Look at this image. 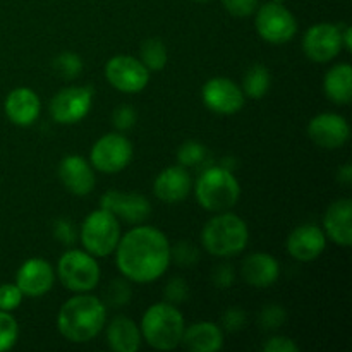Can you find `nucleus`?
Listing matches in <instances>:
<instances>
[{"label":"nucleus","mask_w":352,"mask_h":352,"mask_svg":"<svg viewBox=\"0 0 352 352\" xmlns=\"http://www.w3.org/2000/svg\"><path fill=\"white\" fill-rule=\"evenodd\" d=\"M113 253L119 272L133 284H151L170 267L167 236L157 227L143 223L120 236Z\"/></svg>","instance_id":"nucleus-1"},{"label":"nucleus","mask_w":352,"mask_h":352,"mask_svg":"<svg viewBox=\"0 0 352 352\" xmlns=\"http://www.w3.org/2000/svg\"><path fill=\"white\" fill-rule=\"evenodd\" d=\"M105 322V302L88 292H79L58 309L57 330L69 342L86 344L102 333Z\"/></svg>","instance_id":"nucleus-2"},{"label":"nucleus","mask_w":352,"mask_h":352,"mask_svg":"<svg viewBox=\"0 0 352 352\" xmlns=\"http://www.w3.org/2000/svg\"><path fill=\"white\" fill-rule=\"evenodd\" d=\"M250 241L248 223L239 215L229 212L217 213L201 230V244L212 256L230 258L243 253Z\"/></svg>","instance_id":"nucleus-3"},{"label":"nucleus","mask_w":352,"mask_h":352,"mask_svg":"<svg viewBox=\"0 0 352 352\" xmlns=\"http://www.w3.org/2000/svg\"><path fill=\"white\" fill-rule=\"evenodd\" d=\"M192 189L198 205L212 213L229 212L241 198L239 181L232 170L222 165L205 168L198 175Z\"/></svg>","instance_id":"nucleus-4"},{"label":"nucleus","mask_w":352,"mask_h":352,"mask_svg":"<svg viewBox=\"0 0 352 352\" xmlns=\"http://www.w3.org/2000/svg\"><path fill=\"white\" fill-rule=\"evenodd\" d=\"M186 323L177 306L170 302H155L141 318V337L157 351H172L181 346Z\"/></svg>","instance_id":"nucleus-5"},{"label":"nucleus","mask_w":352,"mask_h":352,"mask_svg":"<svg viewBox=\"0 0 352 352\" xmlns=\"http://www.w3.org/2000/svg\"><path fill=\"white\" fill-rule=\"evenodd\" d=\"M120 236V220L105 208L89 213L79 229V241L82 248L95 258H107L113 254Z\"/></svg>","instance_id":"nucleus-6"},{"label":"nucleus","mask_w":352,"mask_h":352,"mask_svg":"<svg viewBox=\"0 0 352 352\" xmlns=\"http://www.w3.org/2000/svg\"><path fill=\"white\" fill-rule=\"evenodd\" d=\"M55 275L67 291L89 292L98 285L100 267L93 254L85 250H67L57 261Z\"/></svg>","instance_id":"nucleus-7"},{"label":"nucleus","mask_w":352,"mask_h":352,"mask_svg":"<svg viewBox=\"0 0 352 352\" xmlns=\"http://www.w3.org/2000/svg\"><path fill=\"white\" fill-rule=\"evenodd\" d=\"M254 26L258 34L272 45L289 43L298 33V21L294 14L284 3L274 0L258 7Z\"/></svg>","instance_id":"nucleus-8"},{"label":"nucleus","mask_w":352,"mask_h":352,"mask_svg":"<svg viewBox=\"0 0 352 352\" xmlns=\"http://www.w3.org/2000/svg\"><path fill=\"white\" fill-rule=\"evenodd\" d=\"M133 160V143L122 133H110L100 138L89 151V164L102 174H119Z\"/></svg>","instance_id":"nucleus-9"},{"label":"nucleus","mask_w":352,"mask_h":352,"mask_svg":"<svg viewBox=\"0 0 352 352\" xmlns=\"http://www.w3.org/2000/svg\"><path fill=\"white\" fill-rule=\"evenodd\" d=\"M105 78L117 91L136 95L150 82V71L140 58L131 55H116L105 64Z\"/></svg>","instance_id":"nucleus-10"},{"label":"nucleus","mask_w":352,"mask_h":352,"mask_svg":"<svg viewBox=\"0 0 352 352\" xmlns=\"http://www.w3.org/2000/svg\"><path fill=\"white\" fill-rule=\"evenodd\" d=\"M93 105V88L67 86L55 93L50 102L52 119L62 126H72L85 119Z\"/></svg>","instance_id":"nucleus-11"},{"label":"nucleus","mask_w":352,"mask_h":352,"mask_svg":"<svg viewBox=\"0 0 352 352\" xmlns=\"http://www.w3.org/2000/svg\"><path fill=\"white\" fill-rule=\"evenodd\" d=\"M201 100L208 110L219 116H234L241 112L246 102L241 86L229 78H212L203 85Z\"/></svg>","instance_id":"nucleus-12"},{"label":"nucleus","mask_w":352,"mask_h":352,"mask_svg":"<svg viewBox=\"0 0 352 352\" xmlns=\"http://www.w3.org/2000/svg\"><path fill=\"white\" fill-rule=\"evenodd\" d=\"M302 52L316 64H327L342 52L340 26L332 23H318L302 36Z\"/></svg>","instance_id":"nucleus-13"},{"label":"nucleus","mask_w":352,"mask_h":352,"mask_svg":"<svg viewBox=\"0 0 352 352\" xmlns=\"http://www.w3.org/2000/svg\"><path fill=\"white\" fill-rule=\"evenodd\" d=\"M100 208L109 210L129 226H140L151 215V203L140 192L107 191L100 198Z\"/></svg>","instance_id":"nucleus-14"},{"label":"nucleus","mask_w":352,"mask_h":352,"mask_svg":"<svg viewBox=\"0 0 352 352\" xmlns=\"http://www.w3.org/2000/svg\"><path fill=\"white\" fill-rule=\"evenodd\" d=\"M308 136L320 148L337 150L349 141L351 126L346 117L333 112H323L309 120Z\"/></svg>","instance_id":"nucleus-15"},{"label":"nucleus","mask_w":352,"mask_h":352,"mask_svg":"<svg viewBox=\"0 0 352 352\" xmlns=\"http://www.w3.org/2000/svg\"><path fill=\"white\" fill-rule=\"evenodd\" d=\"M55 284V270L43 258H30L16 274V285L26 298H41L52 291Z\"/></svg>","instance_id":"nucleus-16"},{"label":"nucleus","mask_w":352,"mask_h":352,"mask_svg":"<svg viewBox=\"0 0 352 352\" xmlns=\"http://www.w3.org/2000/svg\"><path fill=\"white\" fill-rule=\"evenodd\" d=\"M327 248V236L316 223H302L287 237V251L294 260L309 263L318 260Z\"/></svg>","instance_id":"nucleus-17"},{"label":"nucleus","mask_w":352,"mask_h":352,"mask_svg":"<svg viewBox=\"0 0 352 352\" xmlns=\"http://www.w3.org/2000/svg\"><path fill=\"white\" fill-rule=\"evenodd\" d=\"M58 179L74 196H88L95 189V168L81 155H67L58 164Z\"/></svg>","instance_id":"nucleus-18"},{"label":"nucleus","mask_w":352,"mask_h":352,"mask_svg":"<svg viewBox=\"0 0 352 352\" xmlns=\"http://www.w3.org/2000/svg\"><path fill=\"white\" fill-rule=\"evenodd\" d=\"M192 189V179L188 168L182 165H170L155 177L153 192L165 205H177L189 196Z\"/></svg>","instance_id":"nucleus-19"},{"label":"nucleus","mask_w":352,"mask_h":352,"mask_svg":"<svg viewBox=\"0 0 352 352\" xmlns=\"http://www.w3.org/2000/svg\"><path fill=\"white\" fill-rule=\"evenodd\" d=\"M7 119L19 127L33 126L41 112V102L36 91L26 86H19L9 91L3 102Z\"/></svg>","instance_id":"nucleus-20"},{"label":"nucleus","mask_w":352,"mask_h":352,"mask_svg":"<svg viewBox=\"0 0 352 352\" xmlns=\"http://www.w3.org/2000/svg\"><path fill=\"white\" fill-rule=\"evenodd\" d=\"M323 232L340 248L352 246V201L349 198L336 199L323 215Z\"/></svg>","instance_id":"nucleus-21"},{"label":"nucleus","mask_w":352,"mask_h":352,"mask_svg":"<svg viewBox=\"0 0 352 352\" xmlns=\"http://www.w3.org/2000/svg\"><path fill=\"white\" fill-rule=\"evenodd\" d=\"M241 277L250 287L268 289L280 277V265L268 253H251L241 263Z\"/></svg>","instance_id":"nucleus-22"},{"label":"nucleus","mask_w":352,"mask_h":352,"mask_svg":"<svg viewBox=\"0 0 352 352\" xmlns=\"http://www.w3.org/2000/svg\"><path fill=\"white\" fill-rule=\"evenodd\" d=\"M181 344L191 352H219L223 347V332L213 322H196L186 327Z\"/></svg>","instance_id":"nucleus-23"},{"label":"nucleus","mask_w":352,"mask_h":352,"mask_svg":"<svg viewBox=\"0 0 352 352\" xmlns=\"http://www.w3.org/2000/svg\"><path fill=\"white\" fill-rule=\"evenodd\" d=\"M107 342L116 352H138L143 344L140 325L127 316H116L107 327Z\"/></svg>","instance_id":"nucleus-24"},{"label":"nucleus","mask_w":352,"mask_h":352,"mask_svg":"<svg viewBox=\"0 0 352 352\" xmlns=\"http://www.w3.org/2000/svg\"><path fill=\"white\" fill-rule=\"evenodd\" d=\"M323 93L336 105H349L352 100V67L349 62L336 64L323 78Z\"/></svg>","instance_id":"nucleus-25"},{"label":"nucleus","mask_w":352,"mask_h":352,"mask_svg":"<svg viewBox=\"0 0 352 352\" xmlns=\"http://www.w3.org/2000/svg\"><path fill=\"white\" fill-rule=\"evenodd\" d=\"M270 71H268L263 64H254L251 65L246 71V74H244L243 88L241 89H243L244 96H248V98L260 100L267 95L268 89H270Z\"/></svg>","instance_id":"nucleus-26"},{"label":"nucleus","mask_w":352,"mask_h":352,"mask_svg":"<svg viewBox=\"0 0 352 352\" xmlns=\"http://www.w3.org/2000/svg\"><path fill=\"white\" fill-rule=\"evenodd\" d=\"M140 60L143 62V65L150 72H157L165 69V65L168 62V52L164 41L158 40V38H148V40H144L140 48Z\"/></svg>","instance_id":"nucleus-27"},{"label":"nucleus","mask_w":352,"mask_h":352,"mask_svg":"<svg viewBox=\"0 0 352 352\" xmlns=\"http://www.w3.org/2000/svg\"><path fill=\"white\" fill-rule=\"evenodd\" d=\"M206 158H208V150H206L205 144L199 143V141H184L177 150L179 165H182V167L186 168L199 167L201 164H205Z\"/></svg>","instance_id":"nucleus-28"},{"label":"nucleus","mask_w":352,"mask_h":352,"mask_svg":"<svg viewBox=\"0 0 352 352\" xmlns=\"http://www.w3.org/2000/svg\"><path fill=\"white\" fill-rule=\"evenodd\" d=\"M52 65H54V71L60 78L67 79V81H72L78 76H81L82 67H85L82 58L78 54H74V52H62V54H58L54 58V62H52Z\"/></svg>","instance_id":"nucleus-29"},{"label":"nucleus","mask_w":352,"mask_h":352,"mask_svg":"<svg viewBox=\"0 0 352 352\" xmlns=\"http://www.w3.org/2000/svg\"><path fill=\"white\" fill-rule=\"evenodd\" d=\"M131 296H133V291H131L129 280L127 278H116L107 285L102 301L105 302V306L109 305L112 308H120V306L129 302Z\"/></svg>","instance_id":"nucleus-30"},{"label":"nucleus","mask_w":352,"mask_h":352,"mask_svg":"<svg viewBox=\"0 0 352 352\" xmlns=\"http://www.w3.org/2000/svg\"><path fill=\"white\" fill-rule=\"evenodd\" d=\"M19 339V325L10 311L0 309V352L12 349Z\"/></svg>","instance_id":"nucleus-31"},{"label":"nucleus","mask_w":352,"mask_h":352,"mask_svg":"<svg viewBox=\"0 0 352 352\" xmlns=\"http://www.w3.org/2000/svg\"><path fill=\"white\" fill-rule=\"evenodd\" d=\"M170 261L177 263L179 267H192L199 261V251L189 241H179L174 246L170 244Z\"/></svg>","instance_id":"nucleus-32"},{"label":"nucleus","mask_w":352,"mask_h":352,"mask_svg":"<svg viewBox=\"0 0 352 352\" xmlns=\"http://www.w3.org/2000/svg\"><path fill=\"white\" fill-rule=\"evenodd\" d=\"M287 320L285 308L280 305H267L260 313V325L263 330H277Z\"/></svg>","instance_id":"nucleus-33"},{"label":"nucleus","mask_w":352,"mask_h":352,"mask_svg":"<svg viewBox=\"0 0 352 352\" xmlns=\"http://www.w3.org/2000/svg\"><path fill=\"white\" fill-rule=\"evenodd\" d=\"M165 301L170 302V305H181V302L188 301L189 298V287H188V282L184 280L182 277H174L167 282L165 285Z\"/></svg>","instance_id":"nucleus-34"},{"label":"nucleus","mask_w":352,"mask_h":352,"mask_svg":"<svg viewBox=\"0 0 352 352\" xmlns=\"http://www.w3.org/2000/svg\"><path fill=\"white\" fill-rule=\"evenodd\" d=\"M136 120L138 112L131 105L117 107L112 113V124L116 127V131H119V133H126V131L133 129L136 126Z\"/></svg>","instance_id":"nucleus-35"},{"label":"nucleus","mask_w":352,"mask_h":352,"mask_svg":"<svg viewBox=\"0 0 352 352\" xmlns=\"http://www.w3.org/2000/svg\"><path fill=\"white\" fill-rule=\"evenodd\" d=\"M23 292L16 284L0 285V309L2 311H14L23 302Z\"/></svg>","instance_id":"nucleus-36"},{"label":"nucleus","mask_w":352,"mask_h":352,"mask_svg":"<svg viewBox=\"0 0 352 352\" xmlns=\"http://www.w3.org/2000/svg\"><path fill=\"white\" fill-rule=\"evenodd\" d=\"M260 0H222V6L230 16L248 17L256 12Z\"/></svg>","instance_id":"nucleus-37"},{"label":"nucleus","mask_w":352,"mask_h":352,"mask_svg":"<svg viewBox=\"0 0 352 352\" xmlns=\"http://www.w3.org/2000/svg\"><path fill=\"white\" fill-rule=\"evenodd\" d=\"M54 236L64 246H72L78 239V230H76L74 223L67 219H58L54 223Z\"/></svg>","instance_id":"nucleus-38"},{"label":"nucleus","mask_w":352,"mask_h":352,"mask_svg":"<svg viewBox=\"0 0 352 352\" xmlns=\"http://www.w3.org/2000/svg\"><path fill=\"white\" fill-rule=\"evenodd\" d=\"M248 316L246 311L241 308H229L222 316V325L227 332H239L246 327Z\"/></svg>","instance_id":"nucleus-39"},{"label":"nucleus","mask_w":352,"mask_h":352,"mask_svg":"<svg viewBox=\"0 0 352 352\" xmlns=\"http://www.w3.org/2000/svg\"><path fill=\"white\" fill-rule=\"evenodd\" d=\"M212 280H213V284L220 289L232 287L234 282H236V274H234L232 265L222 263V265H219L217 268H213Z\"/></svg>","instance_id":"nucleus-40"},{"label":"nucleus","mask_w":352,"mask_h":352,"mask_svg":"<svg viewBox=\"0 0 352 352\" xmlns=\"http://www.w3.org/2000/svg\"><path fill=\"white\" fill-rule=\"evenodd\" d=\"M263 351L265 352H298L299 346L294 342V340L289 339V337L275 336L265 340Z\"/></svg>","instance_id":"nucleus-41"},{"label":"nucleus","mask_w":352,"mask_h":352,"mask_svg":"<svg viewBox=\"0 0 352 352\" xmlns=\"http://www.w3.org/2000/svg\"><path fill=\"white\" fill-rule=\"evenodd\" d=\"M340 26V38H342V50H352V28L349 24H339Z\"/></svg>","instance_id":"nucleus-42"},{"label":"nucleus","mask_w":352,"mask_h":352,"mask_svg":"<svg viewBox=\"0 0 352 352\" xmlns=\"http://www.w3.org/2000/svg\"><path fill=\"white\" fill-rule=\"evenodd\" d=\"M337 179H339V182H342V184L346 186L352 184V165L347 164L344 165L342 168H339V172H337Z\"/></svg>","instance_id":"nucleus-43"},{"label":"nucleus","mask_w":352,"mask_h":352,"mask_svg":"<svg viewBox=\"0 0 352 352\" xmlns=\"http://www.w3.org/2000/svg\"><path fill=\"white\" fill-rule=\"evenodd\" d=\"M274 2H280V3H284L285 0H274Z\"/></svg>","instance_id":"nucleus-44"},{"label":"nucleus","mask_w":352,"mask_h":352,"mask_svg":"<svg viewBox=\"0 0 352 352\" xmlns=\"http://www.w3.org/2000/svg\"><path fill=\"white\" fill-rule=\"evenodd\" d=\"M196 2H208V0H196Z\"/></svg>","instance_id":"nucleus-45"}]
</instances>
